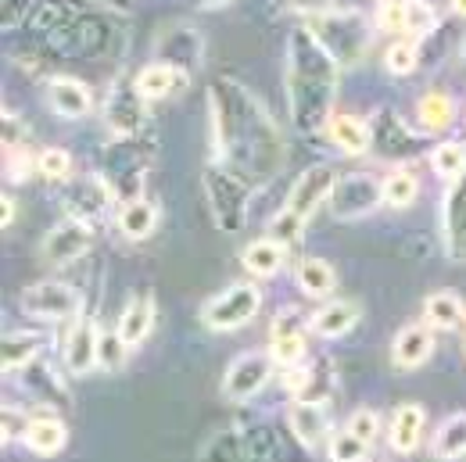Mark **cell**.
<instances>
[{
	"mask_svg": "<svg viewBox=\"0 0 466 462\" xmlns=\"http://www.w3.org/2000/svg\"><path fill=\"white\" fill-rule=\"evenodd\" d=\"M377 25L384 33H406V0H380Z\"/></svg>",
	"mask_w": 466,
	"mask_h": 462,
	"instance_id": "8d00e7d4",
	"label": "cell"
},
{
	"mask_svg": "<svg viewBox=\"0 0 466 462\" xmlns=\"http://www.w3.org/2000/svg\"><path fill=\"white\" fill-rule=\"evenodd\" d=\"M449 7H452L460 18H466V0H449Z\"/></svg>",
	"mask_w": 466,
	"mask_h": 462,
	"instance_id": "b9f144b4",
	"label": "cell"
},
{
	"mask_svg": "<svg viewBox=\"0 0 466 462\" xmlns=\"http://www.w3.org/2000/svg\"><path fill=\"white\" fill-rule=\"evenodd\" d=\"M129 358V345L118 337V330H101L97 337V369L105 373H118Z\"/></svg>",
	"mask_w": 466,
	"mask_h": 462,
	"instance_id": "d6a6232c",
	"label": "cell"
},
{
	"mask_svg": "<svg viewBox=\"0 0 466 462\" xmlns=\"http://www.w3.org/2000/svg\"><path fill=\"white\" fill-rule=\"evenodd\" d=\"M0 205H4V219H0V223H4V226H11V223H15V201H11V194H4V201H0Z\"/></svg>",
	"mask_w": 466,
	"mask_h": 462,
	"instance_id": "ab89813d",
	"label": "cell"
},
{
	"mask_svg": "<svg viewBox=\"0 0 466 462\" xmlns=\"http://www.w3.org/2000/svg\"><path fill=\"white\" fill-rule=\"evenodd\" d=\"M40 351V337H29V334H7L4 337V373H15V369H25Z\"/></svg>",
	"mask_w": 466,
	"mask_h": 462,
	"instance_id": "4dcf8cb0",
	"label": "cell"
},
{
	"mask_svg": "<svg viewBox=\"0 0 466 462\" xmlns=\"http://www.w3.org/2000/svg\"><path fill=\"white\" fill-rule=\"evenodd\" d=\"M366 441L362 437H355L349 427L341 430V434H334L330 437V462H362L366 459Z\"/></svg>",
	"mask_w": 466,
	"mask_h": 462,
	"instance_id": "d590c367",
	"label": "cell"
},
{
	"mask_svg": "<svg viewBox=\"0 0 466 462\" xmlns=\"http://www.w3.org/2000/svg\"><path fill=\"white\" fill-rule=\"evenodd\" d=\"M262 308V290L255 284H233L219 297H212L205 308H201V319L208 330H219V334H230L248 326Z\"/></svg>",
	"mask_w": 466,
	"mask_h": 462,
	"instance_id": "5b68a950",
	"label": "cell"
},
{
	"mask_svg": "<svg viewBox=\"0 0 466 462\" xmlns=\"http://www.w3.org/2000/svg\"><path fill=\"white\" fill-rule=\"evenodd\" d=\"M423 408L416 402H406L395 408V416H391V448L399 452V456H409L416 445H420V430H423Z\"/></svg>",
	"mask_w": 466,
	"mask_h": 462,
	"instance_id": "44dd1931",
	"label": "cell"
},
{
	"mask_svg": "<svg viewBox=\"0 0 466 462\" xmlns=\"http://www.w3.org/2000/svg\"><path fill=\"white\" fill-rule=\"evenodd\" d=\"M423 319H427V326L456 330V326L463 323V301H460L452 290H434V294H427V301H423Z\"/></svg>",
	"mask_w": 466,
	"mask_h": 462,
	"instance_id": "7402d4cb",
	"label": "cell"
},
{
	"mask_svg": "<svg viewBox=\"0 0 466 462\" xmlns=\"http://www.w3.org/2000/svg\"><path fill=\"white\" fill-rule=\"evenodd\" d=\"M441 226H445V251L452 262H466V176L452 179L445 190V208H441Z\"/></svg>",
	"mask_w": 466,
	"mask_h": 462,
	"instance_id": "30bf717a",
	"label": "cell"
},
{
	"mask_svg": "<svg viewBox=\"0 0 466 462\" xmlns=\"http://www.w3.org/2000/svg\"><path fill=\"white\" fill-rule=\"evenodd\" d=\"M273 366H277V362H273L269 351H248V355L233 358V366L227 369V377H223V395H227L230 402H248V398H255V395L269 384Z\"/></svg>",
	"mask_w": 466,
	"mask_h": 462,
	"instance_id": "ba28073f",
	"label": "cell"
},
{
	"mask_svg": "<svg viewBox=\"0 0 466 462\" xmlns=\"http://www.w3.org/2000/svg\"><path fill=\"white\" fill-rule=\"evenodd\" d=\"M434 351V334L427 323H409L391 341V362L399 369H420Z\"/></svg>",
	"mask_w": 466,
	"mask_h": 462,
	"instance_id": "7c38bea8",
	"label": "cell"
},
{
	"mask_svg": "<svg viewBox=\"0 0 466 462\" xmlns=\"http://www.w3.org/2000/svg\"><path fill=\"white\" fill-rule=\"evenodd\" d=\"M431 166H434V173L445 176L449 183H452V179H463L466 176V144H460V140H445V144H438V147L431 151Z\"/></svg>",
	"mask_w": 466,
	"mask_h": 462,
	"instance_id": "83f0119b",
	"label": "cell"
},
{
	"mask_svg": "<svg viewBox=\"0 0 466 462\" xmlns=\"http://www.w3.org/2000/svg\"><path fill=\"white\" fill-rule=\"evenodd\" d=\"M327 136H330L334 147H341L351 158H355V155H366V151L373 147V129L355 116H330Z\"/></svg>",
	"mask_w": 466,
	"mask_h": 462,
	"instance_id": "ac0fdd59",
	"label": "cell"
},
{
	"mask_svg": "<svg viewBox=\"0 0 466 462\" xmlns=\"http://www.w3.org/2000/svg\"><path fill=\"white\" fill-rule=\"evenodd\" d=\"M22 441H25V448H33L36 456H55V452L65 448V423L55 419V416H40V419H33V423L25 427Z\"/></svg>",
	"mask_w": 466,
	"mask_h": 462,
	"instance_id": "cb8c5ba5",
	"label": "cell"
},
{
	"mask_svg": "<svg viewBox=\"0 0 466 462\" xmlns=\"http://www.w3.org/2000/svg\"><path fill=\"white\" fill-rule=\"evenodd\" d=\"M208 108H212V126H216V144L223 151V162L237 166L233 173L240 176L244 155L251 144V162H255V179H266L284 162V144L280 133L273 129L269 116L255 97H244L237 86H212L208 90Z\"/></svg>",
	"mask_w": 466,
	"mask_h": 462,
	"instance_id": "6da1fadb",
	"label": "cell"
},
{
	"mask_svg": "<svg viewBox=\"0 0 466 462\" xmlns=\"http://www.w3.org/2000/svg\"><path fill=\"white\" fill-rule=\"evenodd\" d=\"M151 326H155V297H151V294H137V297H129L126 308H122V316H118V326H116L118 337H122L129 347H137L147 341Z\"/></svg>",
	"mask_w": 466,
	"mask_h": 462,
	"instance_id": "2e32d148",
	"label": "cell"
},
{
	"mask_svg": "<svg viewBox=\"0 0 466 462\" xmlns=\"http://www.w3.org/2000/svg\"><path fill=\"white\" fill-rule=\"evenodd\" d=\"M36 173L44 179H55V183H65L72 176V155L65 147H44L36 155Z\"/></svg>",
	"mask_w": 466,
	"mask_h": 462,
	"instance_id": "836d02e7",
	"label": "cell"
},
{
	"mask_svg": "<svg viewBox=\"0 0 466 462\" xmlns=\"http://www.w3.org/2000/svg\"><path fill=\"white\" fill-rule=\"evenodd\" d=\"M355 323H359V305H355V301H345V297H334V301H327V305L312 316L309 326H312V334L334 341V337H345Z\"/></svg>",
	"mask_w": 466,
	"mask_h": 462,
	"instance_id": "e0dca14e",
	"label": "cell"
},
{
	"mask_svg": "<svg viewBox=\"0 0 466 462\" xmlns=\"http://www.w3.org/2000/svg\"><path fill=\"white\" fill-rule=\"evenodd\" d=\"M140 90H137V83H133V90H129V101L122 105V94H112V101H108V116H112V129L116 133H133L137 129V122H140Z\"/></svg>",
	"mask_w": 466,
	"mask_h": 462,
	"instance_id": "1f68e13d",
	"label": "cell"
},
{
	"mask_svg": "<svg viewBox=\"0 0 466 462\" xmlns=\"http://www.w3.org/2000/svg\"><path fill=\"white\" fill-rule=\"evenodd\" d=\"M97 337H101V330L94 326V319H79L72 326V334L65 341V362L76 377L97 369Z\"/></svg>",
	"mask_w": 466,
	"mask_h": 462,
	"instance_id": "9a60e30c",
	"label": "cell"
},
{
	"mask_svg": "<svg viewBox=\"0 0 466 462\" xmlns=\"http://www.w3.org/2000/svg\"><path fill=\"white\" fill-rule=\"evenodd\" d=\"M291 7H301V11H312V7H319L323 0H288Z\"/></svg>",
	"mask_w": 466,
	"mask_h": 462,
	"instance_id": "60d3db41",
	"label": "cell"
},
{
	"mask_svg": "<svg viewBox=\"0 0 466 462\" xmlns=\"http://www.w3.org/2000/svg\"><path fill=\"white\" fill-rule=\"evenodd\" d=\"M452 122H456V101L449 94L431 90L416 101V126L423 133H445V129H452Z\"/></svg>",
	"mask_w": 466,
	"mask_h": 462,
	"instance_id": "ffe728a7",
	"label": "cell"
},
{
	"mask_svg": "<svg viewBox=\"0 0 466 462\" xmlns=\"http://www.w3.org/2000/svg\"><path fill=\"white\" fill-rule=\"evenodd\" d=\"M90 247H94V230H90V223L79 219V216H72V219H65V223H58L55 230L47 233V240H44V258H47L51 266H68V262L83 258Z\"/></svg>",
	"mask_w": 466,
	"mask_h": 462,
	"instance_id": "9c48e42d",
	"label": "cell"
},
{
	"mask_svg": "<svg viewBox=\"0 0 466 462\" xmlns=\"http://www.w3.org/2000/svg\"><path fill=\"white\" fill-rule=\"evenodd\" d=\"M273 362L284 366V369H298L305 362V334L301 330H291L284 323L273 326V347H269Z\"/></svg>",
	"mask_w": 466,
	"mask_h": 462,
	"instance_id": "d4e9b609",
	"label": "cell"
},
{
	"mask_svg": "<svg viewBox=\"0 0 466 462\" xmlns=\"http://www.w3.org/2000/svg\"><path fill=\"white\" fill-rule=\"evenodd\" d=\"M334 284H338V276L323 258H301L298 262V287L309 297H327L334 290Z\"/></svg>",
	"mask_w": 466,
	"mask_h": 462,
	"instance_id": "4316f807",
	"label": "cell"
},
{
	"mask_svg": "<svg viewBox=\"0 0 466 462\" xmlns=\"http://www.w3.org/2000/svg\"><path fill=\"white\" fill-rule=\"evenodd\" d=\"M183 79H187V72L173 65V61H151V65H144L140 72H137V90H140V97L144 101H162V97H173L176 90L183 86Z\"/></svg>",
	"mask_w": 466,
	"mask_h": 462,
	"instance_id": "4fadbf2b",
	"label": "cell"
},
{
	"mask_svg": "<svg viewBox=\"0 0 466 462\" xmlns=\"http://www.w3.org/2000/svg\"><path fill=\"white\" fill-rule=\"evenodd\" d=\"M441 15L431 0H406V36L409 40H423L438 29Z\"/></svg>",
	"mask_w": 466,
	"mask_h": 462,
	"instance_id": "f1b7e54d",
	"label": "cell"
},
{
	"mask_svg": "<svg viewBox=\"0 0 466 462\" xmlns=\"http://www.w3.org/2000/svg\"><path fill=\"white\" fill-rule=\"evenodd\" d=\"M155 226H158V208H155L151 201L133 197V201L122 205V212H118V230L126 233L129 240H147V236L155 233Z\"/></svg>",
	"mask_w": 466,
	"mask_h": 462,
	"instance_id": "603a6c76",
	"label": "cell"
},
{
	"mask_svg": "<svg viewBox=\"0 0 466 462\" xmlns=\"http://www.w3.org/2000/svg\"><path fill=\"white\" fill-rule=\"evenodd\" d=\"M330 212L334 219H362L370 216L377 205H384V179L370 173H345L338 179L334 194H330Z\"/></svg>",
	"mask_w": 466,
	"mask_h": 462,
	"instance_id": "8992f818",
	"label": "cell"
},
{
	"mask_svg": "<svg viewBox=\"0 0 466 462\" xmlns=\"http://www.w3.org/2000/svg\"><path fill=\"white\" fill-rule=\"evenodd\" d=\"M420 194V183L409 169H395L391 176H384V205L388 208H409Z\"/></svg>",
	"mask_w": 466,
	"mask_h": 462,
	"instance_id": "f546056e",
	"label": "cell"
},
{
	"mask_svg": "<svg viewBox=\"0 0 466 462\" xmlns=\"http://www.w3.org/2000/svg\"><path fill=\"white\" fill-rule=\"evenodd\" d=\"M338 97V61L312 36L309 25L294 29L288 40V105L301 133L327 129L330 105Z\"/></svg>",
	"mask_w": 466,
	"mask_h": 462,
	"instance_id": "7a4b0ae2",
	"label": "cell"
},
{
	"mask_svg": "<svg viewBox=\"0 0 466 462\" xmlns=\"http://www.w3.org/2000/svg\"><path fill=\"white\" fill-rule=\"evenodd\" d=\"M47 108L58 118H86L94 112V94L86 83L58 75L47 83Z\"/></svg>",
	"mask_w": 466,
	"mask_h": 462,
	"instance_id": "8fae6325",
	"label": "cell"
},
{
	"mask_svg": "<svg viewBox=\"0 0 466 462\" xmlns=\"http://www.w3.org/2000/svg\"><path fill=\"white\" fill-rule=\"evenodd\" d=\"M7 179H29V158L22 147H18V162L15 155H7Z\"/></svg>",
	"mask_w": 466,
	"mask_h": 462,
	"instance_id": "f35d334b",
	"label": "cell"
},
{
	"mask_svg": "<svg viewBox=\"0 0 466 462\" xmlns=\"http://www.w3.org/2000/svg\"><path fill=\"white\" fill-rule=\"evenodd\" d=\"M416 65H420V51H416V44H412V40H399V44H391V47H388V55H384V68H388L391 75H412V72H416Z\"/></svg>",
	"mask_w": 466,
	"mask_h": 462,
	"instance_id": "e575fe53",
	"label": "cell"
},
{
	"mask_svg": "<svg viewBox=\"0 0 466 462\" xmlns=\"http://www.w3.org/2000/svg\"><path fill=\"white\" fill-rule=\"evenodd\" d=\"M338 179H341V173H338L334 166H327V162H319V166L305 169V173L294 179V186H291V194H288V201H284V208L273 216V223H269V236H277L280 244L298 240V233L305 230V223L312 219V212H316L319 205H327V201H330V194H334Z\"/></svg>",
	"mask_w": 466,
	"mask_h": 462,
	"instance_id": "3957f363",
	"label": "cell"
},
{
	"mask_svg": "<svg viewBox=\"0 0 466 462\" xmlns=\"http://www.w3.org/2000/svg\"><path fill=\"white\" fill-rule=\"evenodd\" d=\"M291 430L305 441V448H316L327 434H330V419H327V408L319 402H309V398H301V402L291 408Z\"/></svg>",
	"mask_w": 466,
	"mask_h": 462,
	"instance_id": "d6986e66",
	"label": "cell"
},
{
	"mask_svg": "<svg viewBox=\"0 0 466 462\" xmlns=\"http://www.w3.org/2000/svg\"><path fill=\"white\" fill-rule=\"evenodd\" d=\"M312 36L330 51L338 65H355L370 47V22L359 11H323L309 18Z\"/></svg>",
	"mask_w": 466,
	"mask_h": 462,
	"instance_id": "277c9868",
	"label": "cell"
},
{
	"mask_svg": "<svg viewBox=\"0 0 466 462\" xmlns=\"http://www.w3.org/2000/svg\"><path fill=\"white\" fill-rule=\"evenodd\" d=\"M18 308L25 316H33V319H79L83 297H79V290L68 287V284L44 280V284H33L29 290H22Z\"/></svg>",
	"mask_w": 466,
	"mask_h": 462,
	"instance_id": "52a82bcc",
	"label": "cell"
},
{
	"mask_svg": "<svg viewBox=\"0 0 466 462\" xmlns=\"http://www.w3.org/2000/svg\"><path fill=\"white\" fill-rule=\"evenodd\" d=\"M201 7H227V4H233V0H198Z\"/></svg>",
	"mask_w": 466,
	"mask_h": 462,
	"instance_id": "7bdbcfd3",
	"label": "cell"
},
{
	"mask_svg": "<svg viewBox=\"0 0 466 462\" xmlns=\"http://www.w3.org/2000/svg\"><path fill=\"white\" fill-rule=\"evenodd\" d=\"M434 456L438 459H463L466 456V412L449 416L434 434Z\"/></svg>",
	"mask_w": 466,
	"mask_h": 462,
	"instance_id": "484cf974",
	"label": "cell"
},
{
	"mask_svg": "<svg viewBox=\"0 0 466 462\" xmlns=\"http://www.w3.org/2000/svg\"><path fill=\"white\" fill-rule=\"evenodd\" d=\"M349 430L355 434V437H362V441L370 445V441L380 434V416H377L373 408H359V412H351Z\"/></svg>",
	"mask_w": 466,
	"mask_h": 462,
	"instance_id": "74e56055",
	"label": "cell"
},
{
	"mask_svg": "<svg viewBox=\"0 0 466 462\" xmlns=\"http://www.w3.org/2000/svg\"><path fill=\"white\" fill-rule=\"evenodd\" d=\"M240 262H244V269H248L255 280H269V276H277V273L284 269V262H288V244H280L277 236H258V240H251V244L244 247Z\"/></svg>",
	"mask_w": 466,
	"mask_h": 462,
	"instance_id": "5bb4252c",
	"label": "cell"
}]
</instances>
